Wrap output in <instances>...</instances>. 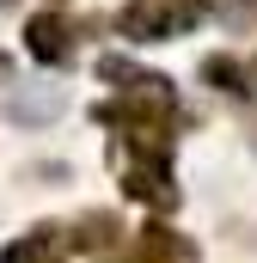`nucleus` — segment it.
<instances>
[{"label": "nucleus", "mask_w": 257, "mask_h": 263, "mask_svg": "<svg viewBox=\"0 0 257 263\" xmlns=\"http://www.w3.org/2000/svg\"><path fill=\"white\" fill-rule=\"evenodd\" d=\"M172 6H184V12H202V0H172Z\"/></svg>", "instance_id": "6e6552de"}, {"label": "nucleus", "mask_w": 257, "mask_h": 263, "mask_svg": "<svg viewBox=\"0 0 257 263\" xmlns=\"http://www.w3.org/2000/svg\"><path fill=\"white\" fill-rule=\"evenodd\" d=\"M190 18H196V12L172 6V0H128V6H123V31H128V37H147V43H159V37H178Z\"/></svg>", "instance_id": "f257e3e1"}, {"label": "nucleus", "mask_w": 257, "mask_h": 263, "mask_svg": "<svg viewBox=\"0 0 257 263\" xmlns=\"http://www.w3.org/2000/svg\"><path fill=\"white\" fill-rule=\"evenodd\" d=\"M135 257H141V263H159V257H184V239H172L166 227H147V239L135 245Z\"/></svg>", "instance_id": "39448f33"}, {"label": "nucleus", "mask_w": 257, "mask_h": 263, "mask_svg": "<svg viewBox=\"0 0 257 263\" xmlns=\"http://www.w3.org/2000/svg\"><path fill=\"white\" fill-rule=\"evenodd\" d=\"M25 43H31V55H37V62H49V67L74 62V31H67L56 12H37V18L25 25Z\"/></svg>", "instance_id": "f03ea898"}, {"label": "nucleus", "mask_w": 257, "mask_h": 263, "mask_svg": "<svg viewBox=\"0 0 257 263\" xmlns=\"http://www.w3.org/2000/svg\"><path fill=\"white\" fill-rule=\"evenodd\" d=\"M0 263H62V239L43 227V233H31V239H12V245L0 251Z\"/></svg>", "instance_id": "20e7f679"}, {"label": "nucleus", "mask_w": 257, "mask_h": 263, "mask_svg": "<svg viewBox=\"0 0 257 263\" xmlns=\"http://www.w3.org/2000/svg\"><path fill=\"white\" fill-rule=\"evenodd\" d=\"M111 239H117V220H111V214H86V220H80V245H86V251H98V245H111Z\"/></svg>", "instance_id": "0eeeda50"}, {"label": "nucleus", "mask_w": 257, "mask_h": 263, "mask_svg": "<svg viewBox=\"0 0 257 263\" xmlns=\"http://www.w3.org/2000/svg\"><path fill=\"white\" fill-rule=\"evenodd\" d=\"M0 73H6V55H0Z\"/></svg>", "instance_id": "1a4fd4ad"}, {"label": "nucleus", "mask_w": 257, "mask_h": 263, "mask_svg": "<svg viewBox=\"0 0 257 263\" xmlns=\"http://www.w3.org/2000/svg\"><path fill=\"white\" fill-rule=\"evenodd\" d=\"M202 73H208L221 92H245V73H239V62H227V55H208V62H202Z\"/></svg>", "instance_id": "423d86ee"}, {"label": "nucleus", "mask_w": 257, "mask_h": 263, "mask_svg": "<svg viewBox=\"0 0 257 263\" xmlns=\"http://www.w3.org/2000/svg\"><path fill=\"white\" fill-rule=\"evenodd\" d=\"M128 196H135V202H153V208H172L178 190H172V178H166V159L135 165V172H128Z\"/></svg>", "instance_id": "7ed1b4c3"}]
</instances>
